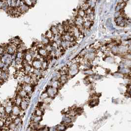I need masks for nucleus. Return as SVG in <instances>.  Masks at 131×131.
<instances>
[{
	"label": "nucleus",
	"mask_w": 131,
	"mask_h": 131,
	"mask_svg": "<svg viewBox=\"0 0 131 131\" xmlns=\"http://www.w3.org/2000/svg\"><path fill=\"white\" fill-rule=\"evenodd\" d=\"M12 57L11 55V54H9L8 53H5V54L1 57L0 61L4 63H5L7 65H9L11 63H12Z\"/></svg>",
	"instance_id": "nucleus-1"
},
{
	"label": "nucleus",
	"mask_w": 131,
	"mask_h": 131,
	"mask_svg": "<svg viewBox=\"0 0 131 131\" xmlns=\"http://www.w3.org/2000/svg\"><path fill=\"white\" fill-rule=\"evenodd\" d=\"M21 110V108H20L19 106H18L16 105H13L12 106V112L11 114L13 116H18L20 113V112Z\"/></svg>",
	"instance_id": "nucleus-2"
},
{
	"label": "nucleus",
	"mask_w": 131,
	"mask_h": 131,
	"mask_svg": "<svg viewBox=\"0 0 131 131\" xmlns=\"http://www.w3.org/2000/svg\"><path fill=\"white\" fill-rule=\"evenodd\" d=\"M17 8L18 11L20 12L21 14H22V13H24L28 11V10H29L30 7L26 5V4L24 3L23 4H22V5L20 6V7H18Z\"/></svg>",
	"instance_id": "nucleus-3"
},
{
	"label": "nucleus",
	"mask_w": 131,
	"mask_h": 131,
	"mask_svg": "<svg viewBox=\"0 0 131 131\" xmlns=\"http://www.w3.org/2000/svg\"><path fill=\"white\" fill-rule=\"evenodd\" d=\"M32 65L34 67L35 69H39L40 68H42V63L38 60H36L32 62Z\"/></svg>",
	"instance_id": "nucleus-4"
},
{
	"label": "nucleus",
	"mask_w": 131,
	"mask_h": 131,
	"mask_svg": "<svg viewBox=\"0 0 131 131\" xmlns=\"http://www.w3.org/2000/svg\"><path fill=\"white\" fill-rule=\"evenodd\" d=\"M12 105H9L7 103V105L6 106H4L5 108V112L7 115H10L11 113L12 112Z\"/></svg>",
	"instance_id": "nucleus-5"
},
{
	"label": "nucleus",
	"mask_w": 131,
	"mask_h": 131,
	"mask_svg": "<svg viewBox=\"0 0 131 131\" xmlns=\"http://www.w3.org/2000/svg\"><path fill=\"white\" fill-rule=\"evenodd\" d=\"M126 5V3L124 2H121L120 3L117 4V6L116 7L115 11H121L122 10H123L124 7Z\"/></svg>",
	"instance_id": "nucleus-6"
},
{
	"label": "nucleus",
	"mask_w": 131,
	"mask_h": 131,
	"mask_svg": "<svg viewBox=\"0 0 131 131\" xmlns=\"http://www.w3.org/2000/svg\"><path fill=\"white\" fill-rule=\"evenodd\" d=\"M22 100H23V99L21 97H20L19 95H17L14 101V103L18 106H19Z\"/></svg>",
	"instance_id": "nucleus-7"
},
{
	"label": "nucleus",
	"mask_w": 131,
	"mask_h": 131,
	"mask_svg": "<svg viewBox=\"0 0 131 131\" xmlns=\"http://www.w3.org/2000/svg\"><path fill=\"white\" fill-rule=\"evenodd\" d=\"M0 76H1L2 79L3 81H4L7 79L8 77V74L7 71H3L2 73L0 75Z\"/></svg>",
	"instance_id": "nucleus-8"
},
{
	"label": "nucleus",
	"mask_w": 131,
	"mask_h": 131,
	"mask_svg": "<svg viewBox=\"0 0 131 131\" xmlns=\"http://www.w3.org/2000/svg\"><path fill=\"white\" fill-rule=\"evenodd\" d=\"M78 15L80 16V17H81L83 18H84L86 16V12H85V11L82 10V9H81V8H80L79 10H78Z\"/></svg>",
	"instance_id": "nucleus-9"
},
{
	"label": "nucleus",
	"mask_w": 131,
	"mask_h": 131,
	"mask_svg": "<svg viewBox=\"0 0 131 131\" xmlns=\"http://www.w3.org/2000/svg\"><path fill=\"white\" fill-rule=\"evenodd\" d=\"M50 31L54 35H56L59 34V31L56 26H52L50 29Z\"/></svg>",
	"instance_id": "nucleus-10"
},
{
	"label": "nucleus",
	"mask_w": 131,
	"mask_h": 131,
	"mask_svg": "<svg viewBox=\"0 0 131 131\" xmlns=\"http://www.w3.org/2000/svg\"><path fill=\"white\" fill-rule=\"evenodd\" d=\"M23 1L24 2V3L26 4V5L29 6L30 7H32L34 5L32 2V0H23Z\"/></svg>",
	"instance_id": "nucleus-11"
},
{
	"label": "nucleus",
	"mask_w": 131,
	"mask_h": 131,
	"mask_svg": "<svg viewBox=\"0 0 131 131\" xmlns=\"http://www.w3.org/2000/svg\"><path fill=\"white\" fill-rule=\"evenodd\" d=\"M90 7L89 6V4L86 3V2H85V3H83V4H81V8L82 9V10H84V11H86V10H87V9Z\"/></svg>",
	"instance_id": "nucleus-12"
},
{
	"label": "nucleus",
	"mask_w": 131,
	"mask_h": 131,
	"mask_svg": "<svg viewBox=\"0 0 131 131\" xmlns=\"http://www.w3.org/2000/svg\"><path fill=\"white\" fill-rule=\"evenodd\" d=\"M32 58L33 57H32V56L31 55V54L30 53H29V54H27L26 55H25V59L27 62H29L30 61H31L32 59Z\"/></svg>",
	"instance_id": "nucleus-13"
},
{
	"label": "nucleus",
	"mask_w": 131,
	"mask_h": 131,
	"mask_svg": "<svg viewBox=\"0 0 131 131\" xmlns=\"http://www.w3.org/2000/svg\"><path fill=\"white\" fill-rule=\"evenodd\" d=\"M42 112L41 110H40L39 109H38L37 110H36V111H35V115L41 116L42 115Z\"/></svg>",
	"instance_id": "nucleus-14"
},
{
	"label": "nucleus",
	"mask_w": 131,
	"mask_h": 131,
	"mask_svg": "<svg viewBox=\"0 0 131 131\" xmlns=\"http://www.w3.org/2000/svg\"><path fill=\"white\" fill-rule=\"evenodd\" d=\"M4 124H5V123H4V119H2V118L0 119V128H1L3 127H4Z\"/></svg>",
	"instance_id": "nucleus-15"
},
{
	"label": "nucleus",
	"mask_w": 131,
	"mask_h": 131,
	"mask_svg": "<svg viewBox=\"0 0 131 131\" xmlns=\"http://www.w3.org/2000/svg\"><path fill=\"white\" fill-rule=\"evenodd\" d=\"M4 3V1H2V0H0V9H2Z\"/></svg>",
	"instance_id": "nucleus-16"
},
{
	"label": "nucleus",
	"mask_w": 131,
	"mask_h": 131,
	"mask_svg": "<svg viewBox=\"0 0 131 131\" xmlns=\"http://www.w3.org/2000/svg\"><path fill=\"white\" fill-rule=\"evenodd\" d=\"M122 1L123 2H124V3H126V2H127L128 1H129V0H122Z\"/></svg>",
	"instance_id": "nucleus-17"
},
{
	"label": "nucleus",
	"mask_w": 131,
	"mask_h": 131,
	"mask_svg": "<svg viewBox=\"0 0 131 131\" xmlns=\"http://www.w3.org/2000/svg\"><path fill=\"white\" fill-rule=\"evenodd\" d=\"M3 80L2 79V78H1V76H0V83H2V82H3Z\"/></svg>",
	"instance_id": "nucleus-18"
},
{
	"label": "nucleus",
	"mask_w": 131,
	"mask_h": 131,
	"mask_svg": "<svg viewBox=\"0 0 131 131\" xmlns=\"http://www.w3.org/2000/svg\"><path fill=\"white\" fill-rule=\"evenodd\" d=\"M2 72H3V70L2 69H0V75L2 73Z\"/></svg>",
	"instance_id": "nucleus-19"
},
{
	"label": "nucleus",
	"mask_w": 131,
	"mask_h": 131,
	"mask_svg": "<svg viewBox=\"0 0 131 131\" xmlns=\"http://www.w3.org/2000/svg\"><path fill=\"white\" fill-rule=\"evenodd\" d=\"M2 1H5V0H2Z\"/></svg>",
	"instance_id": "nucleus-20"
},
{
	"label": "nucleus",
	"mask_w": 131,
	"mask_h": 131,
	"mask_svg": "<svg viewBox=\"0 0 131 131\" xmlns=\"http://www.w3.org/2000/svg\"><path fill=\"white\" fill-rule=\"evenodd\" d=\"M0 130H1V128H0Z\"/></svg>",
	"instance_id": "nucleus-21"
},
{
	"label": "nucleus",
	"mask_w": 131,
	"mask_h": 131,
	"mask_svg": "<svg viewBox=\"0 0 131 131\" xmlns=\"http://www.w3.org/2000/svg\"><path fill=\"white\" fill-rule=\"evenodd\" d=\"M0 119H1V117H0Z\"/></svg>",
	"instance_id": "nucleus-22"
}]
</instances>
